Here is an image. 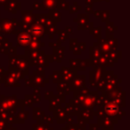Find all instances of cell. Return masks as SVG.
I'll return each instance as SVG.
<instances>
[{"mask_svg":"<svg viewBox=\"0 0 130 130\" xmlns=\"http://www.w3.org/2000/svg\"><path fill=\"white\" fill-rule=\"evenodd\" d=\"M61 80L69 83V81L71 79L73 76L77 75V71L71 70L70 67H64L62 66L61 70Z\"/></svg>","mask_w":130,"mask_h":130,"instance_id":"14","label":"cell"},{"mask_svg":"<svg viewBox=\"0 0 130 130\" xmlns=\"http://www.w3.org/2000/svg\"><path fill=\"white\" fill-rule=\"evenodd\" d=\"M106 100H107L106 96H105L104 93H103V94H102V95H98L97 99H96L95 103H94V105H95V106H97V107L103 106V103L106 102Z\"/></svg>","mask_w":130,"mask_h":130,"instance_id":"28","label":"cell"},{"mask_svg":"<svg viewBox=\"0 0 130 130\" xmlns=\"http://www.w3.org/2000/svg\"><path fill=\"white\" fill-rule=\"evenodd\" d=\"M49 103V110L50 111H54V110L58 109L59 107H61V103H63L65 102V96L61 95V94H58V95H54V97L52 98Z\"/></svg>","mask_w":130,"mask_h":130,"instance_id":"9","label":"cell"},{"mask_svg":"<svg viewBox=\"0 0 130 130\" xmlns=\"http://www.w3.org/2000/svg\"><path fill=\"white\" fill-rule=\"evenodd\" d=\"M9 69H14L22 74H29V68L30 67V61L25 55L20 54H9Z\"/></svg>","mask_w":130,"mask_h":130,"instance_id":"1","label":"cell"},{"mask_svg":"<svg viewBox=\"0 0 130 130\" xmlns=\"http://www.w3.org/2000/svg\"><path fill=\"white\" fill-rule=\"evenodd\" d=\"M89 129L90 130H98V125L92 123V124L89 125Z\"/></svg>","mask_w":130,"mask_h":130,"instance_id":"39","label":"cell"},{"mask_svg":"<svg viewBox=\"0 0 130 130\" xmlns=\"http://www.w3.org/2000/svg\"><path fill=\"white\" fill-rule=\"evenodd\" d=\"M29 79L32 82L33 88L34 87H43L45 84L49 83V79L45 78V68L38 67V70L33 71L32 75H29Z\"/></svg>","mask_w":130,"mask_h":130,"instance_id":"3","label":"cell"},{"mask_svg":"<svg viewBox=\"0 0 130 130\" xmlns=\"http://www.w3.org/2000/svg\"><path fill=\"white\" fill-rule=\"evenodd\" d=\"M64 50H65V47L63 46L54 47V54L52 55L54 61H56L58 63L61 62V60L64 57Z\"/></svg>","mask_w":130,"mask_h":130,"instance_id":"17","label":"cell"},{"mask_svg":"<svg viewBox=\"0 0 130 130\" xmlns=\"http://www.w3.org/2000/svg\"><path fill=\"white\" fill-rule=\"evenodd\" d=\"M70 91H77L84 88L86 86V76L85 75H75L69 81Z\"/></svg>","mask_w":130,"mask_h":130,"instance_id":"5","label":"cell"},{"mask_svg":"<svg viewBox=\"0 0 130 130\" xmlns=\"http://www.w3.org/2000/svg\"><path fill=\"white\" fill-rule=\"evenodd\" d=\"M57 91L59 93V94H61V95H69L70 94V88H69V84L67 82L63 81V80H61V81L58 83L57 86Z\"/></svg>","mask_w":130,"mask_h":130,"instance_id":"19","label":"cell"},{"mask_svg":"<svg viewBox=\"0 0 130 130\" xmlns=\"http://www.w3.org/2000/svg\"><path fill=\"white\" fill-rule=\"evenodd\" d=\"M45 115V112L41 110V108L39 107H33V119L37 120V119H42V117Z\"/></svg>","mask_w":130,"mask_h":130,"instance_id":"23","label":"cell"},{"mask_svg":"<svg viewBox=\"0 0 130 130\" xmlns=\"http://www.w3.org/2000/svg\"><path fill=\"white\" fill-rule=\"evenodd\" d=\"M17 53V48L14 46H11L8 50V54H16Z\"/></svg>","mask_w":130,"mask_h":130,"instance_id":"36","label":"cell"},{"mask_svg":"<svg viewBox=\"0 0 130 130\" xmlns=\"http://www.w3.org/2000/svg\"><path fill=\"white\" fill-rule=\"evenodd\" d=\"M45 43H41L40 42V38H32L31 41L29 44L25 46V52H29V51H34V50H40V48L45 46Z\"/></svg>","mask_w":130,"mask_h":130,"instance_id":"15","label":"cell"},{"mask_svg":"<svg viewBox=\"0 0 130 130\" xmlns=\"http://www.w3.org/2000/svg\"><path fill=\"white\" fill-rule=\"evenodd\" d=\"M77 45V39H71L70 41V51H72Z\"/></svg>","mask_w":130,"mask_h":130,"instance_id":"33","label":"cell"},{"mask_svg":"<svg viewBox=\"0 0 130 130\" xmlns=\"http://www.w3.org/2000/svg\"><path fill=\"white\" fill-rule=\"evenodd\" d=\"M32 98L34 103H38L41 100V94H40V88L39 87H34V91L32 94Z\"/></svg>","mask_w":130,"mask_h":130,"instance_id":"25","label":"cell"},{"mask_svg":"<svg viewBox=\"0 0 130 130\" xmlns=\"http://www.w3.org/2000/svg\"><path fill=\"white\" fill-rule=\"evenodd\" d=\"M23 101H24V103H25V105L27 107H29V108H30V107L33 106V103H34V102H33L32 95H29V94L25 95Z\"/></svg>","mask_w":130,"mask_h":130,"instance_id":"29","label":"cell"},{"mask_svg":"<svg viewBox=\"0 0 130 130\" xmlns=\"http://www.w3.org/2000/svg\"><path fill=\"white\" fill-rule=\"evenodd\" d=\"M85 49H86V44L80 43V44H77L76 46L74 47V49H73L72 51L74 54H76V55H80Z\"/></svg>","mask_w":130,"mask_h":130,"instance_id":"24","label":"cell"},{"mask_svg":"<svg viewBox=\"0 0 130 130\" xmlns=\"http://www.w3.org/2000/svg\"><path fill=\"white\" fill-rule=\"evenodd\" d=\"M98 118V127L102 128H106L108 130H113V122L110 118L107 116H103V117H97Z\"/></svg>","mask_w":130,"mask_h":130,"instance_id":"13","label":"cell"},{"mask_svg":"<svg viewBox=\"0 0 130 130\" xmlns=\"http://www.w3.org/2000/svg\"><path fill=\"white\" fill-rule=\"evenodd\" d=\"M49 45V46H51V47H57V46H61V43H49L48 44Z\"/></svg>","mask_w":130,"mask_h":130,"instance_id":"40","label":"cell"},{"mask_svg":"<svg viewBox=\"0 0 130 130\" xmlns=\"http://www.w3.org/2000/svg\"><path fill=\"white\" fill-rule=\"evenodd\" d=\"M102 55L101 51L99 50L97 46H91L89 49V59L95 60L98 59Z\"/></svg>","mask_w":130,"mask_h":130,"instance_id":"21","label":"cell"},{"mask_svg":"<svg viewBox=\"0 0 130 130\" xmlns=\"http://www.w3.org/2000/svg\"><path fill=\"white\" fill-rule=\"evenodd\" d=\"M5 69H4V67L3 66H1V64H0V76H2L3 74L5 73Z\"/></svg>","mask_w":130,"mask_h":130,"instance_id":"42","label":"cell"},{"mask_svg":"<svg viewBox=\"0 0 130 130\" xmlns=\"http://www.w3.org/2000/svg\"><path fill=\"white\" fill-rule=\"evenodd\" d=\"M61 130H67V129H66L65 127H61Z\"/></svg>","mask_w":130,"mask_h":130,"instance_id":"44","label":"cell"},{"mask_svg":"<svg viewBox=\"0 0 130 130\" xmlns=\"http://www.w3.org/2000/svg\"><path fill=\"white\" fill-rule=\"evenodd\" d=\"M70 68L73 71H76L78 72V71H84L86 70V65L85 61H82L81 59H70Z\"/></svg>","mask_w":130,"mask_h":130,"instance_id":"12","label":"cell"},{"mask_svg":"<svg viewBox=\"0 0 130 130\" xmlns=\"http://www.w3.org/2000/svg\"><path fill=\"white\" fill-rule=\"evenodd\" d=\"M65 123H66V124H72V123H74V120H73V116L70 115V114H69V115L66 117Z\"/></svg>","mask_w":130,"mask_h":130,"instance_id":"35","label":"cell"},{"mask_svg":"<svg viewBox=\"0 0 130 130\" xmlns=\"http://www.w3.org/2000/svg\"><path fill=\"white\" fill-rule=\"evenodd\" d=\"M65 110H66V111L68 112V114H70V115H78V113H79V111L81 110V107L78 106V105H76L75 103H68L65 104Z\"/></svg>","mask_w":130,"mask_h":130,"instance_id":"18","label":"cell"},{"mask_svg":"<svg viewBox=\"0 0 130 130\" xmlns=\"http://www.w3.org/2000/svg\"><path fill=\"white\" fill-rule=\"evenodd\" d=\"M49 79H52L53 83H59L61 80V71H54L52 74L49 75Z\"/></svg>","mask_w":130,"mask_h":130,"instance_id":"22","label":"cell"},{"mask_svg":"<svg viewBox=\"0 0 130 130\" xmlns=\"http://www.w3.org/2000/svg\"><path fill=\"white\" fill-rule=\"evenodd\" d=\"M53 97H54V93H53V91H47V92H45V99L51 100Z\"/></svg>","mask_w":130,"mask_h":130,"instance_id":"34","label":"cell"},{"mask_svg":"<svg viewBox=\"0 0 130 130\" xmlns=\"http://www.w3.org/2000/svg\"><path fill=\"white\" fill-rule=\"evenodd\" d=\"M58 34L61 36L59 38H58V42H59V43H62V42H64L65 40L67 39V38H69V36H68L66 33H63L62 31H60V32H58Z\"/></svg>","mask_w":130,"mask_h":130,"instance_id":"31","label":"cell"},{"mask_svg":"<svg viewBox=\"0 0 130 130\" xmlns=\"http://www.w3.org/2000/svg\"><path fill=\"white\" fill-rule=\"evenodd\" d=\"M105 67L103 66H94V70L90 71V77H89V82L90 87H94L97 86V83L104 78L105 74Z\"/></svg>","mask_w":130,"mask_h":130,"instance_id":"4","label":"cell"},{"mask_svg":"<svg viewBox=\"0 0 130 130\" xmlns=\"http://www.w3.org/2000/svg\"><path fill=\"white\" fill-rule=\"evenodd\" d=\"M4 130H17V128H15V127H13V126H11V127H6Z\"/></svg>","mask_w":130,"mask_h":130,"instance_id":"43","label":"cell"},{"mask_svg":"<svg viewBox=\"0 0 130 130\" xmlns=\"http://www.w3.org/2000/svg\"><path fill=\"white\" fill-rule=\"evenodd\" d=\"M33 37L29 32H20L18 33V38H17V45L18 46H27L31 41Z\"/></svg>","mask_w":130,"mask_h":130,"instance_id":"10","label":"cell"},{"mask_svg":"<svg viewBox=\"0 0 130 130\" xmlns=\"http://www.w3.org/2000/svg\"><path fill=\"white\" fill-rule=\"evenodd\" d=\"M6 127V122L0 119V130H4Z\"/></svg>","mask_w":130,"mask_h":130,"instance_id":"37","label":"cell"},{"mask_svg":"<svg viewBox=\"0 0 130 130\" xmlns=\"http://www.w3.org/2000/svg\"><path fill=\"white\" fill-rule=\"evenodd\" d=\"M4 83L5 87H20L22 84L20 83L19 80H17L14 77H13L8 71H5L4 74L1 76V84Z\"/></svg>","mask_w":130,"mask_h":130,"instance_id":"7","label":"cell"},{"mask_svg":"<svg viewBox=\"0 0 130 130\" xmlns=\"http://www.w3.org/2000/svg\"><path fill=\"white\" fill-rule=\"evenodd\" d=\"M53 113H54V117L53 118H54V119L57 120L58 124H63V123H65L66 117L69 115L68 112L66 111V110H65V108H63V107H59L58 109L54 110L53 111Z\"/></svg>","mask_w":130,"mask_h":130,"instance_id":"8","label":"cell"},{"mask_svg":"<svg viewBox=\"0 0 130 130\" xmlns=\"http://www.w3.org/2000/svg\"><path fill=\"white\" fill-rule=\"evenodd\" d=\"M28 32H29L33 38H40L45 34V29L43 28V26L37 23V24H35V25L31 26L29 29V30H28Z\"/></svg>","mask_w":130,"mask_h":130,"instance_id":"11","label":"cell"},{"mask_svg":"<svg viewBox=\"0 0 130 130\" xmlns=\"http://www.w3.org/2000/svg\"><path fill=\"white\" fill-rule=\"evenodd\" d=\"M28 116H29V111H26V110H21L18 113L15 114L13 117H14V121L13 123H24V121L28 119Z\"/></svg>","mask_w":130,"mask_h":130,"instance_id":"20","label":"cell"},{"mask_svg":"<svg viewBox=\"0 0 130 130\" xmlns=\"http://www.w3.org/2000/svg\"><path fill=\"white\" fill-rule=\"evenodd\" d=\"M43 130H54L53 129V127H50V126H49V124H47V123H45V126H44V129Z\"/></svg>","mask_w":130,"mask_h":130,"instance_id":"41","label":"cell"},{"mask_svg":"<svg viewBox=\"0 0 130 130\" xmlns=\"http://www.w3.org/2000/svg\"><path fill=\"white\" fill-rule=\"evenodd\" d=\"M42 119L44 122L47 123V124H53V122H54V118L52 116H45V114L42 117Z\"/></svg>","mask_w":130,"mask_h":130,"instance_id":"32","label":"cell"},{"mask_svg":"<svg viewBox=\"0 0 130 130\" xmlns=\"http://www.w3.org/2000/svg\"><path fill=\"white\" fill-rule=\"evenodd\" d=\"M65 128L67 130H85L84 127H81L78 124H74V123H72V124H66Z\"/></svg>","mask_w":130,"mask_h":130,"instance_id":"30","label":"cell"},{"mask_svg":"<svg viewBox=\"0 0 130 130\" xmlns=\"http://www.w3.org/2000/svg\"><path fill=\"white\" fill-rule=\"evenodd\" d=\"M94 115H95V114H94V111L93 110H91V109L82 108L81 110L79 111V113L78 114V117L85 119V120L88 123L89 120L94 119Z\"/></svg>","mask_w":130,"mask_h":130,"instance_id":"16","label":"cell"},{"mask_svg":"<svg viewBox=\"0 0 130 130\" xmlns=\"http://www.w3.org/2000/svg\"><path fill=\"white\" fill-rule=\"evenodd\" d=\"M98 97V92L97 91H89L88 94H86L83 102L81 103V108L86 109H91L93 110L94 106L96 99Z\"/></svg>","mask_w":130,"mask_h":130,"instance_id":"6","label":"cell"},{"mask_svg":"<svg viewBox=\"0 0 130 130\" xmlns=\"http://www.w3.org/2000/svg\"><path fill=\"white\" fill-rule=\"evenodd\" d=\"M103 130H108V129H106V128H103Z\"/></svg>","mask_w":130,"mask_h":130,"instance_id":"45","label":"cell"},{"mask_svg":"<svg viewBox=\"0 0 130 130\" xmlns=\"http://www.w3.org/2000/svg\"><path fill=\"white\" fill-rule=\"evenodd\" d=\"M45 123L43 121L42 119H37V123L33 124V130H43Z\"/></svg>","mask_w":130,"mask_h":130,"instance_id":"27","label":"cell"},{"mask_svg":"<svg viewBox=\"0 0 130 130\" xmlns=\"http://www.w3.org/2000/svg\"><path fill=\"white\" fill-rule=\"evenodd\" d=\"M12 45H13V44H12L11 42H8L6 39H5L4 42H3L2 46L0 48V52L4 54H8V50H9V48Z\"/></svg>","mask_w":130,"mask_h":130,"instance_id":"26","label":"cell"},{"mask_svg":"<svg viewBox=\"0 0 130 130\" xmlns=\"http://www.w3.org/2000/svg\"><path fill=\"white\" fill-rule=\"evenodd\" d=\"M103 108L105 116L110 118L113 124H116L119 119H120L123 116L126 115V111L120 110V108L110 100H106V102L103 103Z\"/></svg>","mask_w":130,"mask_h":130,"instance_id":"2","label":"cell"},{"mask_svg":"<svg viewBox=\"0 0 130 130\" xmlns=\"http://www.w3.org/2000/svg\"><path fill=\"white\" fill-rule=\"evenodd\" d=\"M24 84H25L26 87H33V84H32V82H31L30 80L29 79V78H26V79H24Z\"/></svg>","mask_w":130,"mask_h":130,"instance_id":"38","label":"cell"}]
</instances>
